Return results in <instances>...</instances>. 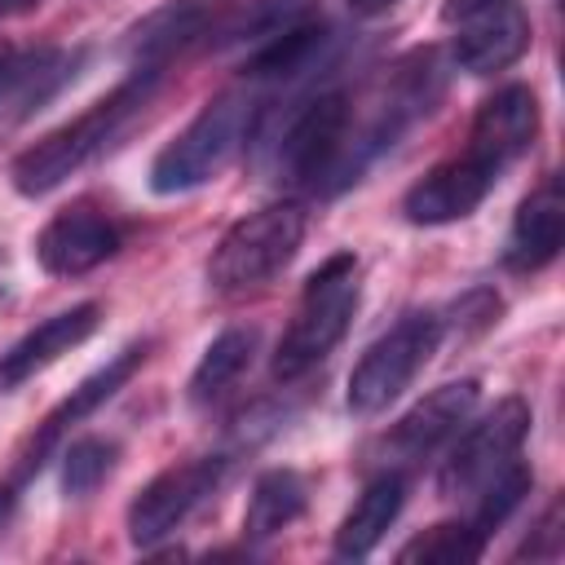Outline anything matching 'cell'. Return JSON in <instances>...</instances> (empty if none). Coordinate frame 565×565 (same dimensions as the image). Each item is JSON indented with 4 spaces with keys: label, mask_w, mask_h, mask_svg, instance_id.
Here are the masks:
<instances>
[{
    "label": "cell",
    "mask_w": 565,
    "mask_h": 565,
    "mask_svg": "<svg viewBox=\"0 0 565 565\" xmlns=\"http://www.w3.org/2000/svg\"><path fill=\"white\" fill-rule=\"evenodd\" d=\"M393 4H402V0H349V9H353L358 18H380V13H388Z\"/></svg>",
    "instance_id": "obj_27"
},
{
    "label": "cell",
    "mask_w": 565,
    "mask_h": 565,
    "mask_svg": "<svg viewBox=\"0 0 565 565\" xmlns=\"http://www.w3.org/2000/svg\"><path fill=\"white\" fill-rule=\"evenodd\" d=\"M252 353H256V327H225L203 349V358H199V366L190 375V402L194 406H207L225 388H234L238 375L252 366Z\"/></svg>",
    "instance_id": "obj_22"
},
{
    "label": "cell",
    "mask_w": 565,
    "mask_h": 565,
    "mask_svg": "<svg viewBox=\"0 0 565 565\" xmlns=\"http://www.w3.org/2000/svg\"><path fill=\"white\" fill-rule=\"evenodd\" d=\"M349 93L327 88L318 97H309L282 128V137L274 141V172L278 181H296V185H331L335 159L344 150V132H349Z\"/></svg>",
    "instance_id": "obj_6"
},
{
    "label": "cell",
    "mask_w": 565,
    "mask_h": 565,
    "mask_svg": "<svg viewBox=\"0 0 565 565\" xmlns=\"http://www.w3.org/2000/svg\"><path fill=\"white\" fill-rule=\"evenodd\" d=\"M327 44H331V31L322 22H313V18H305V22L287 26L282 35L256 44V53L247 57L243 75L247 79H296V75L313 71V62H322Z\"/></svg>",
    "instance_id": "obj_20"
},
{
    "label": "cell",
    "mask_w": 565,
    "mask_h": 565,
    "mask_svg": "<svg viewBox=\"0 0 565 565\" xmlns=\"http://www.w3.org/2000/svg\"><path fill=\"white\" fill-rule=\"evenodd\" d=\"M486 552V539L468 525V521H446V525H433L424 530L419 539H411L397 561H424V565H468Z\"/></svg>",
    "instance_id": "obj_23"
},
{
    "label": "cell",
    "mask_w": 565,
    "mask_h": 565,
    "mask_svg": "<svg viewBox=\"0 0 565 565\" xmlns=\"http://www.w3.org/2000/svg\"><path fill=\"white\" fill-rule=\"evenodd\" d=\"M402 503H406L402 472H380L375 481H366V490L353 499V508L344 512V521L335 530V556H366L388 534Z\"/></svg>",
    "instance_id": "obj_18"
},
{
    "label": "cell",
    "mask_w": 565,
    "mask_h": 565,
    "mask_svg": "<svg viewBox=\"0 0 565 565\" xmlns=\"http://www.w3.org/2000/svg\"><path fill=\"white\" fill-rule=\"evenodd\" d=\"M534 137H539V97L525 84H508L477 106L463 159H472L490 177H503L534 146Z\"/></svg>",
    "instance_id": "obj_11"
},
{
    "label": "cell",
    "mask_w": 565,
    "mask_h": 565,
    "mask_svg": "<svg viewBox=\"0 0 565 565\" xmlns=\"http://www.w3.org/2000/svg\"><path fill=\"white\" fill-rule=\"evenodd\" d=\"M150 88H154L150 75H128L115 93H106L102 102H93L88 110H79V115L66 119L62 128L44 132L35 146H26V150L13 159V168H9L13 190L26 194V199H40V194L57 190L66 177H75V172L119 132V124L146 102Z\"/></svg>",
    "instance_id": "obj_1"
},
{
    "label": "cell",
    "mask_w": 565,
    "mask_h": 565,
    "mask_svg": "<svg viewBox=\"0 0 565 565\" xmlns=\"http://www.w3.org/2000/svg\"><path fill=\"white\" fill-rule=\"evenodd\" d=\"M102 322V305L84 300L75 309H62L53 318H44L35 331H26L18 344H9L0 353V393L22 388L26 380H35L40 371H49L62 353H71L75 344H84Z\"/></svg>",
    "instance_id": "obj_15"
},
{
    "label": "cell",
    "mask_w": 565,
    "mask_h": 565,
    "mask_svg": "<svg viewBox=\"0 0 565 565\" xmlns=\"http://www.w3.org/2000/svg\"><path fill=\"white\" fill-rule=\"evenodd\" d=\"M481 402V384L477 380H455L433 388L428 397H419L384 437V450H393L397 459H424L428 450H437L446 437L459 433V424H468V415Z\"/></svg>",
    "instance_id": "obj_14"
},
{
    "label": "cell",
    "mask_w": 565,
    "mask_h": 565,
    "mask_svg": "<svg viewBox=\"0 0 565 565\" xmlns=\"http://www.w3.org/2000/svg\"><path fill=\"white\" fill-rule=\"evenodd\" d=\"M530 481H534V477H530V468H521V463L512 459L499 477H490V481L472 494V499H477V508H472V521H468V525H472L481 539H490V530H499V525L508 521V512L530 494Z\"/></svg>",
    "instance_id": "obj_24"
},
{
    "label": "cell",
    "mask_w": 565,
    "mask_h": 565,
    "mask_svg": "<svg viewBox=\"0 0 565 565\" xmlns=\"http://www.w3.org/2000/svg\"><path fill=\"white\" fill-rule=\"evenodd\" d=\"M525 433H530V406L521 397H503L455 441V450L437 472V490L446 499H472L490 477H499L516 459Z\"/></svg>",
    "instance_id": "obj_7"
},
{
    "label": "cell",
    "mask_w": 565,
    "mask_h": 565,
    "mask_svg": "<svg viewBox=\"0 0 565 565\" xmlns=\"http://www.w3.org/2000/svg\"><path fill=\"white\" fill-rule=\"evenodd\" d=\"M225 477V455H199V459H181L172 468H163L159 477H150L132 503H128V539L137 547H150L159 539H168Z\"/></svg>",
    "instance_id": "obj_8"
},
{
    "label": "cell",
    "mask_w": 565,
    "mask_h": 565,
    "mask_svg": "<svg viewBox=\"0 0 565 565\" xmlns=\"http://www.w3.org/2000/svg\"><path fill=\"white\" fill-rule=\"evenodd\" d=\"M146 362V344H124L106 366H97L93 375H84L75 388H71V397H62L49 415H44V424H40V433L31 437V450H26V459H22V472H31V468H40L44 463V455L62 441V433L66 428H75V424H84L88 415H97L132 375H137V366Z\"/></svg>",
    "instance_id": "obj_12"
},
{
    "label": "cell",
    "mask_w": 565,
    "mask_h": 565,
    "mask_svg": "<svg viewBox=\"0 0 565 565\" xmlns=\"http://www.w3.org/2000/svg\"><path fill=\"white\" fill-rule=\"evenodd\" d=\"M252 119H256V106L238 88L203 102V110L154 154L150 190L154 194H185V190H199L212 177H221L230 168V159L243 150V141L252 137Z\"/></svg>",
    "instance_id": "obj_2"
},
{
    "label": "cell",
    "mask_w": 565,
    "mask_h": 565,
    "mask_svg": "<svg viewBox=\"0 0 565 565\" xmlns=\"http://www.w3.org/2000/svg\"><path fill=\"white\" fill-rule=\"evenodd\" d=\"M490 4H499V0H446V4H441V18H446V22H463V18H472V13L490 9Z\"/></svg>",
    "instance_id": "obj_26"
},
{
    "label": "cell",
    "mask_w": 565,
    "mask_h": 565,
    "mask_svg": "<svg viewBox=\"0 0 565 565\" xmlns=\"http://www.w3.org/2000/svg\"><path fill=\"white\" fill-rule=\"evenodd\" d=\"M441 344V318L437 313H406L397 327H388L353 366L349 375V411L353 415H380L393 397L411 388V380L428 366V358Z\"/></svg>",
    "instance_id": "obj_5"
},
{
    "label": "cell",
    "mask_w": 565,
    "mask_h": 565,
    "mask_svg": "<svg viewBox=\"0 0 565 565\" xmlns=\"http://www.w3.org/2000/svg\"><path fill=\"white\" fill-rule=\"evenodd\" d=\"M225 13H230V0H168V4L150 9L128 31V44H124L128 75L159 79L185 49H194L203 35H212Z\"/></svg>",
    "instance_id": "obj_9"
},
{
    "label": "cell",
    "mask_w": 565,
    "mask_h": 565,
    "mask_svg": "<svg viewBox=\"0 0 565 565\" xmlns=\"http://www.w3.org/2000/svg\"><path fill=\"white\" fill-rule=\"evenodd\" d=\"M353 313H358V256L335 252L305 282L296 318L274 349V380L287 384V380H300L305 371H313L344 340Z\"/></svg>",
    "instance_id": "obj_3"
},
{
    "label": "cell",
    "mask_w": 565,
    "mask_h": 565,
    "mask_svg": "<svg viewBox=\"0 0 565 565\" xmlns=\"http://www.w3.org/2000/svg\"><path fill=\"white\" fill-rule=\"evenodd\" d=\"M300 512H305V477L296 468H269V472L256 477V486L247 494L243 534L247 539H274Z\"/></svg>",
    "instance_id": "obj_21"
},
{
    "label": "cell",
    "mask_w": 565,
    "mask_h": 565,
    "mask_svg": "<svg viewBox=\"0 0 565 565\" xmlns=\"http://www.w3.org/2000/svg\"><path fill=\"white\" fill-rule=\"evenodd\" d=\"M561 238H565V199H561V185L556 177H543L516 207L512 216V230H508V269L516 274H534L543 265L556 260L561 252Z\"/></svg>",
    "instance_id": "obj_17"
},
{
    "label": "cell",
    "mask_w": 565,
    "mask_h": 565,
    "mask_svg": "<svg viewBox=\"0 0 565 565\" xmlns=\"http://www.w3.org/2000/svg\"><path fill=\"white\" fill-rule=\"evenodd\" d=\"M494 181H499V177H490V172L477 168L472 159L455 154V159L437 163L428 177H419V181L406 190L402 212H406V221H415V225H450V221L472 216V212L486 203V194L494 190Z\"/></svg>",
    "instance_id": "obj_13"
},
{
    "label": "cell",
    "mask_w": 565,
    "mask_h": 565,
    "mask_svg": "<svg viewBox=\"0 0 565 565\" xmlns=\"http://www.w3.org/2000/svg\"><path fill=\"white\" fill-rule=\"evenodd\" d=\"M75 66L71 53L62 49H0V110L4 106H18V115H31L40 102H49L66 71Z\"/></svg>",
    "instance_id": "obj_19"
},
{
    "label": "cell",
    "mask_w": 565,
    "mask_h": 565,
    "mask_svg": "<svg viewBox=\"0 0 565 565\" xmlns=\"http://www.w3.org/2000/svg\"><path fill=\"white\" fill-rule=\"evenodd\" d=\"M110 468H115V441H106V437H79L62 455V490L71 499H84V494H93L110 477Z\"/></svg>",
    "instance_id": "obj_25"
},
{
    "label": "cell",
    "mask_w": 565,
    "mask_h": 565,
    "mask_svg": "<svg viewBox=\"0 0 565 565\" xmlns=\"http://www.w3.org/2000/svg\"><path fill=\"white\" fill-rule=\"evenodd\" d=\"M305 243V212L296 203H269L234 221L207 260V287L221 296H247L274 282Z\"/></svg>",
    "instance_id": "obj_4"
},
{
    "label": "cell",
    "mask_w": 565,
    "mask_h": 565,
    "mask_svg": "<svg viewBox=\"0 0 565 565\" xmlns=\"http://www.w3.org/2000/svg\"><path fill=\"white\" fill-rule=\"evenodd\" d=\"M124 243V230L106 207L93 199H75L71 207L53 212L49 225L35 234V260L53 278H79L97 265H106Z\"/></svg>",
    "instance_id": "obj_10"
},
{
    "label": "cell",
    "mask_w": 565,
    "mask_h": 565,
    "mask_svg": "<svg viewBox=\"0 0 565 565\" xmlns=\"http://www.w3.org/2000/svg\"><path fill=\"white\" fill-rule=\"evenodd\" d=\"M525 49H530V18H525V9L516 0H499V4L463 18L450 57L468 75H494V71H508Z\"/></svg>",
    "instance_id": "obj_16"
}]
</instances>
